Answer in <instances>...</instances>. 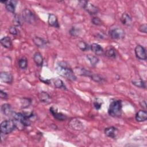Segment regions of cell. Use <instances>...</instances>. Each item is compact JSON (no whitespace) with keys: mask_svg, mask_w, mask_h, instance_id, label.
Listing matches in <instances>:
<instances>
[{"mask_svg":"<svg viewBox=\"0 0 147 147\" xmlns=\"http://www.w3.org/2000/svg\"><path fill=\"white\" fill-rule=\"evenodd\" d=\"M122 101L115 100L112 101L109 105L108 113L113 117H119L122 114Z\"/></svg>","mask_w":147,"mask_h":147,"instance_id":"1","label":"cell"},{"mask_svg":"<svg viewBox=\"0 0 147 147\" xmlns=\"http://www.w3.org/2000/svg\"><path fill=\"white\" fill-rule=\"evenodd\" d=\"M56 71L60 76L66 78L67 79L74 81L76 80V76H75L74 71L66 66H64L62 65H59L56 67Z\"/></svg>","mask_w":147,"mask_h":147,"instance_id":"2","label":"cell"},{"mask_svg":"<svg viewBox=\"0 0 147 147\" xmlns=\"http://www.w3.org/2000/svg\"><path fill=\"white\" fill-rule=\"evenodd\" d=\"M16 125L14 120L7 119L3 121L1 123V132L4 134H7L12 132L16 128Z\"/></svg>","mask_w":147,"mask_h":147,"instance_id":"3","label":"cell"},{"mask_svg":"<svg viewBox=\"0 0 147 147\" xmlns=\"http://www.w3.org/2000/svg\"><path fill=\"white\" fill-rule=\"evenodd\" d=\"M22 18L24 20L30 24H33L36 21V18L34 14L28 9H25L22 11Z\"/></svg>","mask_w":147,"mask_h":147,"instance_id":"4","label":"cell"},{"mask_svg":"<svg viewBox=\"0 0 147 147\" xmlns=\"http://www.w3.org/2000/svg\"><path fill=\"white\" fill-rule=\"evenodd\" d=\"M109 34L111 38L119 40L125 37V31L121 28H116L111 29L109 32Z\"/></svg>","mask_w":147,"mask_h":147,"instance_id":"5","label":"cell"},{"mask_svg":"<svg viewBox=\"0 0 147 147\" xmlns=\"http://www.w3.org/2000/svg\"><path fill=\"white\" fill-rule=\"evenodd\" d=\"M83 7L91 15L96 14L98 12V9L88 1H81Z\"/></svg>","mask_w":147,"mask_h":147,"instance_id":"6","label":"cell"},{"mask_svg":"<svg viewBox=\"0 0 147 147\" xmlns=\"http://www.w3.org/2000/svg\"><path fill=\"white\" fill-rule=\"evenodd\" d=\"M135 54L136 57L140 60L146 59V53L145 49L141 45H138L135 48Z\"/></svg>","mask_w":147,"mask_h":147,"instance_id":"7","label":"cell"},{"mask_svg":"<svg viewBox=\"0 0 147 147\" xmlns=\"http://www.w3.org/2000/svg\"><path fill=\"white\" fill-rule=\"evenodd\" d=\"M105 133L107 137L112 138H115L117 137V135L118 133V130L116 127L113 126L106 127L105 129Z\"/></svg>","mask_w":147,"mask_h":147,"instance_id":"8","label":"cell"},{"mask_svg":"<svg viewBox=\"0 0 147 147\" xmlns=\"http://www.w3.org/2000/svg\"><path fill=\"white\" fill-rule=\"evenodd\" d=\"M50 112L52 113V115L59 121H63L67 118V117L64 114L59 113L57 109L54 107H51L50 108Z\"/></svg>","mask_w":147,"mask_h":147,"instance_id":"9","label":"cell"},{"mask_svg":"<svg viewBox=\"0 0 147 147\" xmlns=\"http://www.w3.org/2000/svg\"><path fill=\"white\" fill-rule=\"evenodd\" d=\"M69 125L71 128L77 130H80L83 128L82 123L77 119H72L70 121Z\"/></svg>","mask_w":147,"mask_h":147,"instance_id":"10","label":"cell"},{"mask_svg":"<svg viewBox=\"0 0 147 147\" xmlns=\"http://www.w3.org/2000/svg\"><path fill=\"white\" fill-rule=\"evenodd\" d=\"M1 111L6 116H13L14 113L13 112L11 106L9 104H3L1 106Z\"/></svg>","mask_w":147,"mask_h":147,"instance_id":"11","label":"cell"},{"mask_svg":"<svg viewBox=\"0 0 147 147\" xmlns=\"http://www.w3.org/2000/svg\"><path fill=\"white\" fill-rule=\"evenodd\" d=\"M1 80L6 83H11L13 82L11 74L7 72H2L0 74Z\"/></svg>","mask_w":147,"mask_h":147,"instance_id":"12","label":"cell"},{"mask_svg":"<svg viewBox=\"0 0 147 147\" xmlns=\"http://www.w3.org/2000/svg\"><path fill=\"white\" fill-rule=\"evenodd\" d=\"M48 23L51 26L55 28H59V25L57 17L53 14H49L48 18Z\"/></svg>","mask_w":147,"mask_h":147,"instance_id":"13","label":"cell"},{"mask_svg":"<svg viewBox=\"0 0 147 147\" xmlns=\"http://www.w3.org/2000/svg\"><path fill=\"white\" fill-rule=\"evenodd\" d=\"M38 97L41 102L45 103H49L51 102V96L46 92H41L38 94Z\"/></svg>","mask_w":147,"mask_h":147,"instance_id":"14","label":"cell"},{"mask_svg":"<svg viewBox=\"0 0 147 147\" xmlns=\"http://www.w3.org/2000/svg\"><path fill=\"white\" fill-rule=\"evenodd\" d=\"M90 49L96 55H101L104 52L103 48L100 45L96 43L91 44L90 46Z\"/></svg>","mask_w":147,"mask_h":147,"instance_id":"15","label":"cell"},{"mask_svg":"<svg viewBox=\"0 0 147 147\" xmlns=\"http://www.w3.org/2000/svg\"><path fill=\"white\" fill-rule=\"evenodd\" d=\"M147 119V113L145 110H139L136 114V119L138 122H144Z\"/></svg>","mask_w":147,"mask_h":147,"instance_id":"16","label":"cell"},{"mask_svg":"<svg viewBox=\"0 0 147 147\" xmlns=\"http://www.w3.org/2000/svg\"><path fill=\"white\" fill-rule=\"evenodd\" d=\"M3 3H5L6 9H7V11H9L10 13H14L16 1H7L3 2Z\"/></svg>","mask_w":147,"mask_h":147,"instance_id":"17","label":"cell"},{"mask_svg":"<svg viewBox=\"0 0 147 147\" xmlns=\"http://www.w3.org/2000/svg\"><path fill=\"white\" fill-rule=\"evenodd\" d=\"M121 21L123 25L126 26H129L131 24L132 20L129 14L125 13L122 15L121 17Z\"/></svg>","mask_w":147,"mask_h":147,"instance_id":"18","label":"cell"},{"mask_svg":"<svg viewBox=\"0 0 147 147\" xmlns=\"http://www.w3.org/2000/svg\"><path fill=\"white\" fill-rule=\"evenodd\" d=\"M75 71L79 75L81 76H88V77H91V75H92V73L88 71L86 69L84 68H80V67H78L75 68Z\"/></svg>","mask_w":147,"mask_h":147,"instance_id":"19","label":"cell"},{"mask_svg":"<svg viewBox=\"0 0 147 147\" xmlns=\"http://www.w3.org/2000/svg\"><path fill=\"white\" fill-rule=\"evenodd\" d=\"M33 42L36 45L40 48H44L47 45V42L43 38L39 37H34L33 38Z\"/></svg>","mask_w":147,"mask_h":147,"instance_id":"20","label":"cell"},{"mask_svg":"<svg viewBox=\"0 0 147 147\" xmlns=\"http://www.w3.org/2000/svg\"><path fill=\"white\" fill-rule=\"evenodd\" d=\"M0 42L1 45L6 48H10L12 45L11 38L8 36H5L1 38Z\"/></svg>","mask_w":147,"mask_h":147,"instance_id":"21","label":"cell"},{"mask_svg":"<svg viewBox=\"0 0 147 147\" xmlns=\"http://www.w3.org/2000/svg\"><path fill=\"white\" fill-rule=\"evenodd\" d=\"M33 60L36 64L38 66H41L43 64V58L41 54L39 52H36L33 56Z\"/></svg>","mask_w":147,"mask_h":147,"instance_id":"22","label":"cell"},{"mask_svg":"<svg viewBox=\"0 0 147 147\" xmlns=\"http://www.w3.org/2000/svg\"><path fill=\"white\" fill-rule=\"evenodd\" d=\"M52 83L53 86L56 87V88H63L65 89V86L63 83V82L59 79H52Z\"/></svg>","mask_w":147,"mask_h":147,"instance_id":"23","label":"cell"},{"mask_svg":"<svg viewBox=\"0 0 147 147\" xmlns=\"http://www.w3.org/2000/svg\"><path fill=\"white\" fill-rule=\"evenodd\" d=\"M105 56L109 58L114 59L116 57V52L114 48H110L107 49L105 52Z\"/></svg>","mask_w":147,"mask_h":147,"instance_id":"24","label":"cell"},{"mask_svg":"<svg viewBox=\"0 0 147 147\" xmlns=\"http://www.w3.org/2000/svg\"><path fill=\"white\" fill-rule=\"evenodd\" d=\"M133 84L136 86V87L140 88H145V82L141 79H134L131 81Z\"/></svg>","mask_w":147,"mask_h":147,"instance_id":"25","label":"cell"},{"mask_svg":"<svg viewBox=\"0 0 147 147\" xmlns=\"http://www.w3.org/2000/svg\"><path fill=\"white\" fill-rule=\"evenodd\" d=\"M87 58L88 60V61H90V64L94 66L99 61V59L98 57H96V56H93V55H88L87 56Z\"/></svg>","mask_w":147,"mask_h":147,"instance_id":"26","label":"cell"},{"mask_svg":"<svg viewBox=\"0 0 147 147\" xmlns=\"http://www.w3.org/2000/svg\"><path fill=\"white\" fill-rule=\"evenodd\" d=\"M18 65L21 69H25L28 65V61L25 57H22L18 61Z\"/></svg>","mask_w":147,"mask_h":147,"instance_id":"27","label":"cell"},{"mask_svg":"<svg viewBox=\"0 0 147 147\" xmlns=\"http://www.w3.org/2000/svg\"><path fill=\"white\" fill-rule=\"evenodd\" d=\"M78 47L83 51H86L89 49L88 45L83 41H80L78 43Z\"/></svg>","mask_w":147,"mask_h":147,"instance_id":"28","label":"cell"},{"mask_svg":"<svg viewBox=\"0 0 147 147\" xmlns=\"http://www.w3.org/2000/svg\"><path fill=\"white\" fill-rule=\"evenodd\" d=\"M102 103H103L102 100L99 98H96L94 100V103H93L94 106L96 110H99L101 108Z\"/></svg>","mask_w":147,"mask_h":147,"instance_id":"29","label":"cell"},{"mask_svg":"<svg viewBox=\"0 0 147 147\" xmlns=\"http://www.w3.org/2000/svg\"><path fill=\"white\" fill-rule=\"evenodd\" d=\"M91 78L94 81L96 82H102L104 80V79L102 76H99V75H96V74H93L91 75Z\"/></svg>","mask_w":147,"mask_h":147,"instance_id":"30","label":"cell"},{"mask_svg":"<svg viewBox=\"0 0 147 147\" xmlns=\"http://www.w3.org/2000/svg\"><path fill=\"white\" fill-rule=\"evenodd\" d=\"M13 22L14 24V25L16 26H21V20L20 18V17L18 15H17V14L14 15V19H13Z\"/></svg>","mask_w":147,"mask_h":147,"instance_id":"31","label":"cell"},{"mask_svg":"<svg viewBox=\"0 0 147 147\" xmlns=\"http://www.w3.org/2000/svg\"><path fill=\"white\" fill-rule=\"evenodd\" d=\"M92 23L95 25H101L102 22L98 17H94L92 18Z\"/></svg>","mask_w":147,"mask_h":147,"instance_id":"32","label":"cell"},{"mask_svg":"<svg viewBox=\"0 0 147 147\" xmlns=\"http://www.w3.org/2000/svg\"><path fill=\"white\" fill-rule=\"evenodd\" d=\"M9 32L10 34H11L12 35H17L18 34V31L17 28L14 26H11L9 28Z\"/></svg>","mask_w":147,"mask_h":147,"instance_id":"33","label":"cell"},{"mask_svg":"<svg viewBox=\"0 0 147 147\" xmlns=\"http://www.w3.org/2000/svg\"><path fill=\"white\" fill-rule=\"evenodd\" d=\"M138 30L141 32L146 33L147 32V25H146V24H144L141 25L140 26L139 28H138Z\"/></svg>","mask_w":147,"mask_h":147,"instance_id":"34","label":"cell"},{"mask_svg":"<svg viewBox=\"0 0 147 147\" xmlns=\"http://www.w3.org/2000/svg\"><path fill=\"white\" fill-rule=\"evenodd\" d=\"M0 96H1V98L2 99H6L7 98V94L5 92L3 91L2 90H1L0 92Z\"/></svg>","mask_w":147,"mask_h":147,"instance_id":"35","label":"cell"}]
</instances>
